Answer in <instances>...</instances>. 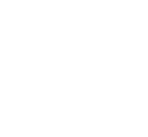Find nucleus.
I'll return each instance as SVG.
<instances>
[]
</instances>
